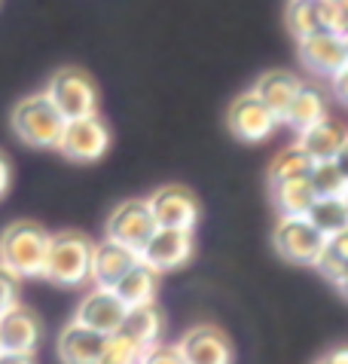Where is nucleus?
Listing matches in <instances>:
<instances>
[{"mask_svg": "<svg viewBox=\"0 0 348 364\" xmlns=\"http://www.w3.org/2000/svg\"><path fill=\"white\" fill-rule=\"evenodd\" d=\"M53 232L40 227L37 220H13L0 232V264L16 279H40L46 267Z\"/></svg>", "mask_w": 348, "mask_h": 364, "instance_id": "obj_1", "label": "nucleus"}, {"mask_svg": "<svg viewBox=\"0 0 348 364\" xmlns=\"http://www.w3.org/2000/svg\"><path fill=\"white\" fill-rule=\"evenodd\" d=\"M92 248L95 242L77 230L55 232L49 242V255L43 267V279L58 288H80L92 276Z\"/></svg>", "mask_w": 348, "mask_h": 364, "instance_id": "obj_2", "label": "nucleus"}, {"mask_svg": "<svg viewBox=\"0 0 348 364\" xmlns=\"http://www.w3.org/2000/svg\"><path fill=\"white\" fill-rule=\"evenodd\" d=\"M9 119H13L16 138L25 141L28 147H55V150H58L61 132H65V123H67L46 92L25 95L13 107V117Z\"/></svg>", "mask_w": 348, "mask_h": 364, "instance_id": "obj_3", "label": "nucleus"}, {"mask_svg": "<svg viewBox=\"0 0 348 364\" xmlns=\"http://www.w3.org/2000/svg\"><path fill=\"white\" fill-rule=\"evenodd\" d=\"M49 101L58 107L65 119H83L98 114V89L86 70L80 68H61L46 83Z\"/></svg>", "mask_w": 348, "mask_h": 364, "instance_id": "obj_4", "label": "nucleus"}, {"mask_svg": "<svg viewBox=\"0 0 348 364\" xmlns=\"http://www.w3.org/2000/svg\"><path fill=\"white\" fill-rule=\"evenodd\" d=\"M284 22H288V31L293 34V40L321 31L342 34L348 28V13L342 0H288Z\"/></svg>", "mask_w": 348, "mask_h": 364, "instance_id": "obj_5", "label": "nucleus"}, {"mask_svg": "<svg viewBox=\"0 0 348 364\" xmlns=\"http://www.w3.org/2000/svg\"><path fill=\"white\" fill-rule=\"evenodd\" d=\"M272 245H275V251H278V257H284L288 264L312 267L315 260H318L321 248L327 245V239L309 224V218L278 215V224H275V230H272Z\"/></svg>", "mask_w": 348, "mask_h": 364, "instance_id": "obj_6", "label": "nucleus"}, {"mask_svg": "<svg viewBox=\"0 0 348 364\" xmlns=\"http://www.w3.org/2000/svg\"><path fill=\"white\" fill-rule=\"evenodd\" d=\"M227 123H229V132L239 141H244V144H260V141H269L278 132L281 119L254 92H241V95H235V101L229 105Z\"/></svg>", "mask_w": 348, "mask_h": 364, "instance_id": "obj_7", "label": "nucleus"}, {"mask_svg": "<svg viewBox=\"0 0 348 364\" xmlns=\"http://www.w3.org/2000/svg\"><path fill=\"white\" fill-rule=\"evenodd\" d=\"M58 150L74 163H98L110 150V129L98 114L83 119H67Z\"/></svg>", "mask_w": 348, "mask_h": 364, "instance_id": "obj_8", "label": "nucleus"}, {"mask_svg": "<svg viewBox=\"0 0 348 364\" xmlns=\"http://www.w3.org/2000/svg\"><path fill=\"white\" fill-rule=\"evenodd\" d=\"M156 218L147 205V199H126L110 211L107 218V239L119 242L131 251H141L150 242V236L156 232Z\"/></svg>", "mask_w": 348, "mask_h": 364, "instance_id": "obj_9", "label": "nucleus"}, {"mask_svg": "<svg viewBox=\"0 0 348 364\" xmlns=\"http://www.w3.org/2000/svg\"><path fill=\"white\" fill-rule=\"evenodd\" d=\"M147 205L153 211V218H156V227H165V230H187V232H192L196 224H199V218H202L199 199L180 184L159 187L156 193L147 199Z\"/></svg>", "mask_w": 348, "mask_h": 364, "instance_id": "obj_10", "label": "nucleus"}, {"mask_svg": "<svg viewBox=\"0 0 348 364\" xmlns=\"http://www.w3.org/2000/svg\"><path fill=\"white\" fill-rule=\"evenodd\" d=\"M192 251H196V236L187 230H165L159 227L150 236V242L138 251L141 264L150 267L153 272H171L183 264H190Z\"/></svg>", "mask_w": 348, "mask_h": 364, "instance_id": "obj_11", "label": "nucleus"}, {"mask_svg": "<svg viewBox=\"0 0 348 364\" xmlns=\"http://www.w3.org/2000/svg\"><path fill=\"white\" fill-rule=\"evenodd\" d=\"M296 53H300V62L305 70H312L315 77H324V80H330L348 62L342 34L336 31H321V34L296 40Z\"/></svg>", "mask_w": 348, "mask_h": 364, "instance_id": "obj_12", "label": "nucleus"}, {"mask_svg": "<svg viewBox=\"0 0 348 364\" xmlns=\"http://www.w3.org/2000/svg\"><path fill=\"white\" fill-rule=\"evenodd\" d=\"M187 364H232V346L217 325H196L174 343Z\"/></svg>", "mask_w": 348, "mask_h": 364, "instance_id": "obj_13", "label": "nucleus"}, {"mask_svg": "<svg viewBox=\"0 0 348 364\" xmlns=\"http://www.w3.org/2000/svg\"><path fill=\"white\" fill-rule=\"evenodd\" d=\"M126 312L129 309L122 306V300L110 288H92L89 294L80 300L74 321H80V325H86V328L98 331V333H107V337H114V333L122 328V318H126Z\"/></svg>", "mask_w": 348, "mask_h": 364, "instance_id": "obj_14", "label": "nucleus"}, {"mask_svg": "<svg viewBox=\"0 0 348 364\" xmlns=\"http://www.w3.org/2000/svg\"><path fill=\"white\" fill-rule=\"evenodd\" d=\"M107 343H110L107 333H98L80 325V321H70L58 337V358L61 364H101Z\"/></svg>", "mask_w": 348, "mask_h": 364, "instance_id": "obj_15", "label": "nucleus"}, {"mask_svg": "<svg viewBox=\"0 0 348 364\" xmlns=\"http://www.w3.org/2000/svg\"><path fill=\"white\" fill-rule=\"evenodd\" d=\"M138 251H131L119 242H95L92 248V276L89 282H95V288H114L126 272L138 264Z\"/></svg>", "mask_w": 348, "mask_h": 364, "instance_id": "obj_16", "label": "nucleus"}, {"mask_svg": "<svg viewBox=\"0 0 348 364\" xmlns=\"http://www.w3.org/2000/svg\"><path fill=\"white\" fill-rule=\"evenodd\" d=\"M40 343V321L31 309L16 306L0 316V352H25L34 355Z\"/></svg>", "mask_w": 348, "mask_h": 364, "instance_id": "obj_17", "label": "nucleus"}, {"mask_svg": "<svg viewBox=\"0 0 348 364\" xmlns=\"http://www.w3.org/2000/svg\"><path fill=\"white\" fill-rule=\"evenodd\" d=\"M300 89H303V80L296 74H290V70H266V74L257 77V83H254L251 92L281 119L284 114H288L290 101L296 98Z\"/></svg>", "mask_w": 348, "mask_h": 364, "instance_id": "obj_18", "label": "nucleus"}, {"mask_svg": "<svg viewBox=\"0 0 348 364\" xmlns=\"http://www.w3.org/2000/svg\"><path fill=\"white\" fill-rule=\"evenodd\" d=\"M345 138H348V129L327 117L324 123H318V126H312V129H305V132L296 135V147H300L312 163H327V159H336L339 147L345 144Z\"/></svg>", "mask_w": 348, "mask_h": 364, "instance_id": "obj_19", "label": "nucleus"}, {"mask_svg": "<svg viewBox=\"0 0 348 364\" xmlns=\"http://www.w3.org/2000/svg\"><path fill=\"white\" fill-rule=\"evenodd\" d=\"M114 294L122 300L126 309H138V306H153L156 303V291H159V272H153L138 260L126 276H122L114 288Z\"/></svg>", "mask_w": 348, "mask_h": 364, "instance_id": "obj_20", "label": "nucleus"}, {"mask_svg": "<svg viewBox=\"0 0 348 364\" xmlns=\"http://www.w3.org/2000/svg\"><path fill=\"white\" fill-rule=\"evenodd\" d=\"M324 119H327V95L321 92L318 86H305L303 83V89L290 101L288 114L281 117V123L300 135V132H305V129L324 123Z\"/></svg>", "mask_w": 348, "mask_h": 364, "instance_id": "obj_21", "label": "nucleus"}, {"mask_svg": "<svg viewBox=\"0 0 348 364\" xmlns=\"http://www.w3.org/2000/svg\"><path fill=\"white\" fill-rule=\"evenodd\" d=\"M116 333H119V337H126V340H131L141 349L156 346L159 337H162V316H159L156 303H153V306L129 309L126 318H122V328Z\"/></svg>", "mask_w": 348, "mask_h": 364, "instance_id": "obj_22", "label": "nucleus"}, {"mask_svg": "<svg viewBox=\"0 0 348 364\" xmlns=\"http://www.w3.org/2000/svg\"><path fill=\"white\" fill-rule=\"evenodd\" d=\"M315 199L318 196H315L309 178L272 184V202H275V208H278V215H284V218H305Z\"/></svg>", "mask_w": 348, "mask_h": 364, "instance_id": "obj_23", "label": "nucleus"}, {"mask_svg": "<svg viewBox=\"0 0 348 364\" xmlns=\"http://www.w3.org/2000/svg\"><path fill=\"white\" fill-rule=\"evenodd\" d=\"M305 218H309V224L318 230L324 239H330L348 227V205L342 196H318L312 202Z\"/></svg>", "mask_w": 348, "mask_h": 364, "instance_id": "obj_24", "label": "nucleus"}, {"mask_svg": "<svg viewBox=\"0 0 348 364\" xmlns=\"http://www.w3.org/2000/svg\"><path fill=\"white\" fill-rule=\"evenodd\" d=\"M312 159L303 154L296 144H288L284 150H278V156L272 159L269 168V184H281V181H296V178H309L312 171Z\"/></svg>", "mask_w": 348, "mask_h": 364, "instance_id": "obj_25", "label": "nucleus"}, {"mask_svg": "<svg viewBox=\"0 0 348 364\" xmlns=\"http://www.w3.org/2000/svg\"><path fill=\"white\" fill-rule=\"evenodd\" d=\"M309 184L315 190V196H342L348 190L345 175L336 166V159H327V163H315L309 171Z\"/></svg>", "mask_w": 348, "mask_h": 364, "instance_id": "obj_26", "label": "nucleus"}, {"mask_svg": "<svg viewBox=\"0 0 348 364\" xmlns=\"http://www.w3.org/2000/svg\"><path fill=\"white\" fill-rule=\"evenodd\" d=\"M144 352H147V349H141V346H135L131 340L114 333V337H110V343H107V352H104V358H101V364H141Z\"/></svg>", "mask_w": 348, "mask_h": 364, "instance_id": "obj_27", "label": "nucleus"}, {"mask_svg": "<svg viewBox=\"0 0 348 364\" xmlns=\"http://www.w3.org/2000/svg\"><path fill=\"white\" fill-rule=\"evenodd\" d=\"M312 267L318 269L327 282H333V285H336V282H339V279L345 276V272H348V260L336 255V251H333L330 245H324V248H321V255H318V260H315Z\"/></svg>", "mask_w": 348, "mask_h": 364, "instance_id": "obj_28", "label": "nucleus"}, {"mask_svg": "<svg viewBox=\"0 0 348 364\" xmlns=\"http://www.w3.org/2000/svg\"><path fill=\"white\" fill-rule=\"evenodd\" d=\"M18 282L13 272H9L4 264H0V316H6L9 309L18 306Z\"/></svg>", "mask_w": 348, "mask_h": 364, "instance_id": "obj_29", "label": "nucleus"}, {"mask_svg": "<svg viewBox=\"0 0 348 364\" xmlns=\"http://www.w3.org/2000/svg\"><path fill=\"white\" fill-rule=\"evenodd\" d=\"M141 364H187L180 355L178 346H168V343H156V346H150L144 352V358H141Z\"/></svg>", "mask_w": 348, "mask_h": 364, "instance_id": "obj_30", "label": "nucleus"}, {"mask_svg": "<svg viewBox=\"0 0 348 364\" xmlns=\"http://www.w3.org/2000/svg\"><path fill=\"white\" fill-rule=\"evenodd\" d=\"M327 83H330V92H333V95L339 98L342 105L348 107V62H345L339 70H336V74H333L330 80H327Z\"/></svg>", "mask_w": 348, "mask_h": 364, "instance_id": "obj_31", "label": "nucleus"}, {"mask_svg": "<svg viewBox=\"0 0 348 364\" xmlns=\"http://www.w3.org/2000/svg\"><path fill=\"white\" fill-rule=\"evenodd\" d=\"M9 184H13V166H9L6 154L0 150V199L9 193Z\"/></svg>", "mask_w": 348, "mask_h": 364, "instance_id": "obj_32", "label": "nucleus"}, {"mask_svg": "<svg viewBox=\"0 0 348 364\" xmlns=\"http://www.w3.org/2000/svg\"><path fill=\"white\" fill-rule=\"evenodd\" d=\"M327 245H330L339 257H345V260H348V227H345L342 232H336V236L327 239Z\"/></svg>", "mask_w": 348, "mask_h": 364, "instance_id": "obj_33", "label": "nucleus"}, {"mask_svg": "<svg viewBox=\"0 0 348 364\" xmlns=\"http://www.w3.org/2000/svg\"><path fill=\"white\" fill-rule=\"evenodd\" d=\"M0 364H34V355H25V352H0Z\"/></svg>", "mask_w": 348, "mask_h": 364, "instance_id": "obj_34", "label": "nucleus"}, {"mask_svg": "<svg viewBox=\"0 0 348 364\" xmlns=\"http://www.w3.org/2000/svg\"><path fill=\"white\" fill-rule=\"evenodd\" d=\"M318 364H348V346H339V349L327 352Z\"/></svg>", "mask_w": 348, "mask_h": 364, "instance_id": "obj_35", "label": "nucleus"}, {"mask_svg": "<svg viewBox=\"0 0 348 364\" xmlns=\"http://www.w3.org/2000/svg\"><path fill=\"white\" fill-rule=\"evenodd\" d=\"M336 166H339V171H342L345 181H348V138H345V144L339 147V154H336Z\"/></svg>", "mask_w": 348, "mask_h": 364, "instance_id": "obj_36", "label": "nucleus"}, {"mask_svg": "<svg viewBox=\"0 0 348 364\" xmlns=\"http://www.w3.org/2000/svg\"><path fill=\"white\" fill-rule=\"evenodd\" d=\"M336 288H339V294L348 300V272H345V276H342L339 282H336Z\"/></svg>", "mask_w": 348, "mask_h": 364, "instance_id": "obj_37", "label": "nucleus"}, {"mask_svg": "<svg viewBox=\"0 0 348 364\" xmlns=\"http://www.w3.org/2000/svg\"><path fill=\"white\" fill-rule=\"evenodd\" d=\"M342 43H345V53H348V28L342 31Z\"/></svg>", "mask_w": 348, "mask_h": 364, "instance_id": "obj_38", "label": "nucleus"}, {"mask_svg": "<svg viewBox=\"0 0 348 364\" xmlns=\"http://www.w3.org/2000/svg\"><path fill=\"white\" fill-rule=\"evenodd\" d=\"M342 199H345V205H348V190H345V193H342Z\"/></svg>", "mask_w": 348, "mask_h": 364, "instance_id": "obj_39", "label": "nucleus"}]
</instances>
